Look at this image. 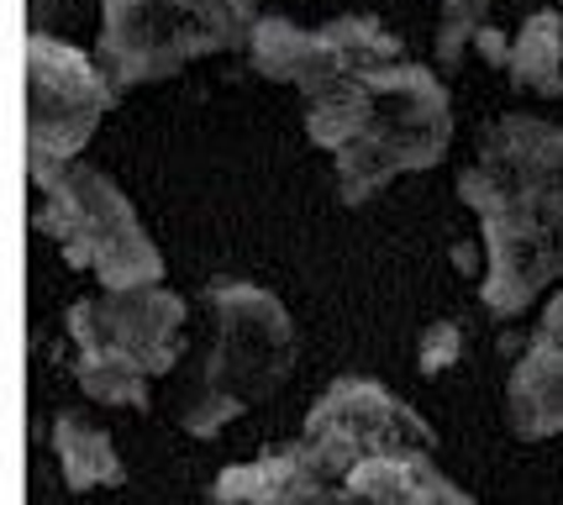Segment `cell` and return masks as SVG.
Segmentation results:
<instances>
[{"label":"cell","mask_w":563,"mask_h":505,"mask_svg":"<svg viewBox=\"0 0 563 505\" xmlns=\"http://www.w3.org/2000/svg\"><path fill=\"white\" fill-rule=\"evenodd\" d=\"M64 6H69V0H26V11H32V32H43V22L58 17Z\"/></svg>","instance_id":"obj_15"},{"label":"cell","mask_w":563,"mask_h":505,"mask_svg":"<svg viewBox=\"0 0 563 505\" xmlns=\"http://www.w3.org/2000/svg\"><path fill=\"white\" fill-rule=\"evenodd\" d=\"M211 505H474L438 463V432L364 374L321 389L300 437L221 469Z\"/></svg>","instance_id":"obj_1"},{"label":"cell","mask_w":563,"mask_h":505,"mask_svg":"<svg viewBox=\"0 0 563 505\" xmlns=\"http://www.w3.org/2000/svg\"><path fill=\"white\" fill-rule=\"evenodd\" d=\"M459 200L485 238V311L521 316L563 279V121L527 111L490 121L474 164L459 174Z\"/></svg>","instance_id":"obj_2"},{"label":"cell","mask_w":563,"mask_h":505,"mask_svg":"<svg viewBox=\"0 0 563 505\" xmlns=\"http://www.w3.org/2000/svg\"><path fill=\"white\" fill-rule=\"evenodd\" d=\"M37 190H43V206H37L32 227L58 242V253L74 268L96 274L100 289L164 285V253L143 232L137 206L126 200V190L111 174L90 164H69Z\"/></svg>","instance_id":"obj_7"},{"label":"cell","mask_w":563,"mask_h":505,"mask_svg":"<svg viewBox=\"0 0 563 505\" xmlns=\"http://www.w3.org/2000/svg\"><path fill=\"white\" fill-rule=\"evenodd\" d=\"M253 69L274 79V85H290L295 96H317L327 85H338L347 74L368 69V64H385V58H406V43L395 37L390 26L368 11L338 17L327 26H295L290 17H258L253 26Z\"/></svg>","instance_id":"obj_9"},{"label":"cell","mask_w":563,"mask_h":505,"mask_svg":"<svg viewBox=\"0 0 563 505\" xmlns=\"http://www.w3.org/2000/svg\"><path fill=\"white\" fill-rule=\"evenodd\" d=\"M258 0H100L96 58L117 90L169 79L196 58L253 43Z\"/></svg>","instance_id":"obj_6"},{"label":"cell","mask_w":563,"mask_h":505,"mask_svg":"<svg viewBox=\"0 0 563 505\" xmlns=\"http://www.w3.org/2000/svg\"><path fill=\"white\" fill-rule=\"evenodd\" d=\"M495 0H442L438 22V64L442 69H464V53L479 48V37L490 32Z\"/></svg>","instance_id":"obj_13"},{"label":"cell","mask_w":563,"mask_h":505,"mask_svg":"<svg viewBox=\"0 0 563 505\" xmlns=\"http://www.w3.org/2000/svg\"><path fill=\"white\" fill-rule=\"evenodd\" d=\"M53 453H58L64 484H69L74 495L126 484V463H122V453H117L111 432H106L100 421H90L85 410H58V416H53Z\"/></svg>","instance_id":"obj_11"},{"label":"cell","mask_w":563,"mask_h":505,"mask_svg":"<svg viewBox=\"0 0 563 505\" xmlns=\"http://www.w3.org/2000/svg\"><path fill=\"white\" fill-rule=\"evenodd\" d=\"M464 359V327L459 321H432L417 342V369L421 374H448Z\"/></svg>","instance_id":"obj_14"},{"label":"cell","mask_w":563,"mask_h":505,"mask_svg":"<svg viewBox=\"0 0 563 505\" xmlns=\"http://www.w3.org/2000/svg\"><path fill=\"white\" fill-rule=\"evenodd\" d=\"M69 342H74V380L96 406L147 410L153 380L174 374L190 359V306L169 285L143 289H106L69 306Z\"/></svg>","instance_id":"obj_5"},{"label":"cell","mask_w":563,"mask_h":505,"mask_svg":"<svg viewBox=\"0 0 563 505\" xmlns=\"http://www.w3.org/2000/svg\"><path fill=\"white\" fill-rule=\"evenodd\" d=\"M506 427L521 442L563 437V342L532 332L506 374Z\"/></svg>","instance_id":"obj_10"},{"label":"cell","mask_w":563,"mask_h":505,"mask_svg":"<svg viewBox=\"0 0 563 505\" xmlns=\"http://www.w3.org/2000/svg\"><path fill=\"white\" fill-rule=\"evenodd\" d=\"M206 327L190 342V380L179 400V427L190 437H217L247 406H264L285 389L300 359L295 316L285 300L247 279H217L200 289Z\"/></svg>","instance_id":"obj_4"},{"label":"cell","mask_w":563,"mask_h":505,"mask_svg":"<svg viewBox=\"0 0 563 505\" xmlns=\"http://www.w3.org/2000/svg\"><path fill=\"white\" fill-rule=\"evenodd\" d=\"M117 85L100 58L53 32H26V174L48 185L85 153L100 117L117 106Z\"/></svg>","instance_id":"obj_8"},{"label":"cell","mask_w":563,"mask_h":505,"mask_svg":"<svg viewBox=\"0 0 563 505\" xmlns=\"http://www.w3.org/2000/svg\"><path fill=\"white\" fill-rule=\"evenodd\" d=\"M506 74H511V85L521 96L563 100V11L542 6L521 22V32L511 37Z\"/></svg>","instance_id":"obj_12"},{"label":"cell","mask_w":563,"mask_h":505,"mask_svg":"<svg viewBox=\"0 0 563 505\" xmlns=\"http://www.w3.org/2000/svg\"><path fill=\"white\" fill-rule=\"evenodd\" d=\"M306 106V138L332 153V190L347 211L395 185L400 174H427L453 147V96L432 69L411 58H385L347 74Z\"/></svg>","instance_id":"obj_3"}]
</instances>
